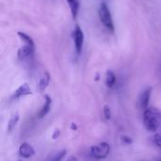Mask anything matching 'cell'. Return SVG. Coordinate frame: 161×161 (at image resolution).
<instances>
[{
    "label": "cell",
    "instance_id": "1",
    "mask_svg": "<svg viewBox=\"0 0 161 161\" xmlns=\"http://www.w3.org/2000/svg\"><path fill=\"white\" fill-rule=\"evenodd\" d=\"M161 122V112L156 108H147L143 110V125L149 132H156Z\"/></svg>",
    "mask_w": 161,
    "mask_h": 161
},
{
    "label": "cell",
    "instance_id": "2",
    "mask_svg": "<svg viewBox=\"0 0 161 161\" xmlns=\"http://www.w3.org/2000/svg\"><path fill=\"white\" fill-rule=\"evenodd\" d=\"M98 14H99V18H100V21L103 24V25L109 32L114 33L115 26H114V23H113V20H112V15H111V12H110L109 8L107 5V3L101 2V4L99 6Z\"/></svg>",
    "mask_w": 161,
    "mask_h": 161
},
{
    "label": "cell",
    "instance_id": "3",
    "mask_svg": "<svg viewBox=\"0 0 161 161\" xmlns=\"http://www.w3.org/2000/svg\"><path fill=\"white\" fill-rule=\"evenodd\" d=\"M110 152V145L108 142H100L91 147L90 155L95 159L106 158Z\"/></svg>",
    "mask_w": 161,
    "mask_h": 161
},
{
    "label": "cell",
    "instance_id": "4",
    "mask_svg": "<svg viewBox=\"0 0 161 161\" xmlns=\"http://www.w3.org/2000/svg\"><path fill=\"white\" fill-rule=\"evenodd\" d=\"M73 38H74L75 51H76L77 55H80L82 52L83 43H84V32L78 25H75V26L74 28Z\"/></svg>",
    "mask_w": 161,
    "mask_h": 161
},
{
    "label": "cell",
    "instance_id": "5",
    "mask_svg": "<svg viewBox=\"0 0 161 161\" xmlns=\"http://www.w3.org/2000/svg\"><path fill=\"white\" fill-rule=\"evenodd\" d=\"M152 91H153V88L152 87H148L146 88L140 95L139 97V107L142 108V109H146L149 106V102H150V98H151V94H152Z\"/></svg>",
    "mask_w": 161,
    "mask_h": 161
},
{
    "label": "cell",
    "instance_id": "6",
    "mask_svg": "<svg viewBox=\"0 0 161 161\" xmlns=\"http://www.w3.org/2000/svg\"><path fill=\"white\" fill-rule=\"evenodd\" d=\"M35 51V44H29V43H25L24 46L19 48L17 52V56L20 59H25L32 56Z\"/></svg>",
    "mask_w": 161,
    "mask_h": 161
},
{
    "label": "cell",
    "instance_id": "7",
    "mask_svg": "<svg viewBox=\"0 0 161 161\" xmlns=\"http://www.w3.org/2000/svg\"><path fill=\"white\" fill-rule=\"evenodd\" d=\"M35 154L34 148L27 142H23L19 147V155L24 158H30Z\"/></svg>",
    "mask_w": 161,
    "mask_h": 161
},
{
    "label": "cell",
    "instance_id": "8",
    "mask_svg": "<svg viewBox=\"0 0 161 161\" xmlns=\"http://www.w3.org/2000/svg\"><path fill=\"white\" fill-rule=\"evenodd\" d=\"M32 94V92L30 90V87L28 86L27 83H23L11 95V99H18L22 96H25V95H29Z\"/></svg>",
    "mask_w": 161,
    "mask_h": 161
},
{
    "label": "cell",
    "instance_id": "9",
    "mask_svg": "<svg viewBox=\"0 0 161 161\" xmlns=\"http://www.w3.org/2000/svg\"><path fill=\"white\" fill-rule=\"evenodd\" d=\"M51 105H52V98L49 96V95H45L44 96V104L43 106L42 107L41 110L39 111L38 113V117L39 118H43L45 117L48 112L50 111V108H51Z\"/></svg>",
    "mask_w": 161,
    "mask_h": 161
},
{
    "label": "cell",
    "instance_id": "10",
    "mask_svg": "<svg viewBox=\"0 0 161 161\" xmlns=\"http://www.w3.org/2000/svg\"><path fill=\"white\" fill-rule=\"evenodd\" d=\"M49 82H50V75H49L48 72H45V73L42 74V75L40 78V81H39V84H38L39 91L41 92H43L45 91V89L48 87Z\"/></svg>",
    "mask_w": 161,
    "mask_h": 161
},
{
    "label": "cell",
    "instance_id": "11",
    "mask_svg": "<svg viewBox=\"0 0 161 161\" xmlns=\"http://www.w3.org/2000/svg\"><path fill=\"white\" fill-rule=\"evenodd\" d=\"M67 3L70 7V10H71L73 19H75L79 12V8H80L79 0H67Z\"/></svg>",
    "mask_w": 161,
    "mask_h": 161
},
{
    "label": "cell",
    "instance_id": "12",
    "mask_svg": "<svg viewBox=\"0 0 161 161\" xmlns=\"http://www.w3.org/2000/svg\"><path fill=\"white\" fill-rule=\"evenodd\" d=\"M116 81H117V77H116V75L113 71L111 70H108L107 72V75H106V85L108 88L111 89L115 86L116 84Z\"/></svg>",
    "mask_w": 161,
    "mask_h": 161
},
{
    "label": "cell",
    "instance_id": "13",
    "mask_svg": "<svg viewBox=\"0 0 161 161\" xmlns=\"http://www.w3.org/2000/svg\"><path fill=\"white\" fill-rule=\"evenodd\" d=\"M19 119H20V115L18 112H15L11 115V117L8 121V128H7V131L8 133H10L13 130V128L16 126L17 123L19 122Z\"/></svg>",
    "mask_w": 161,
    "mask_h": 161
},
{
    "label": "cell",
    "instance_id": "14",
    "mask_svg": "<svg viewBox=\"0 0 161 161\" xmlns=\"http://www.w3.org/2000/svg\"><path fill=\"white\" fill-rule=\"evenodd\" d=\"M17 35H18V37L25 42V43H29V44H35L34 43V41H33V39L29 36V35H27L26 33H25V32H22V31H18L17 32Z\"/></svg>",
    "mask_w": 161,
    "mask_h": 161
},
{
    "label": "cell",
    "instance_id": "15",
    "mask_svg": "<svg viewBox=\"0 0 161 161\" xmlns=\"http://www.w3.org/2000/svg\"><path fill=\"white\" fill-rule=\"evenodd\" d=\"M66 153H67V151H66V150L58 151V152L55 153V154H54V156L52 155V157H50L48 159H49V160H53V161L60 160V159H62V158H64V156L66 155Z\"/></svg>",
    "mask_w": 161,
    "mask_h": 161
},
{
    "label": "cell",
    "instance_id": "16",
    "mask_svg": "<svg viewBox=\"0 0 161 161\" xmlns=\"http://www.w3.org/2000/svg\"><path fill=\"white\" fill-rule=\"evenodd\" d=\"M152 143L153 145H155L158 148L161 149V135L160 134H155L152 138H151Z\"/></svg>",
    "mask_w": 161,
    "mask_h": 161
},
{
    "label": "cell",
    "instance_id": "17",
    "mask_svg": "<svg viewBox=\"0 0 161 161\" xmlns=\"http://www.w3.org/2000/svg\"><path fill=\"white\" fill-rule=\"evenodd\" d=\"M103 113H104V117L106 120H110L111 118V111H110V108L108 106H105L104 107V109H103Z\"/></svg>",
    "mask_w": 161,
    "mask_h": 161
},
{
    "label": "cell",
    "instance_id": "18",
    "mask_svg": "<svg viewBox=\"0 0 161 161\" xmlns=\"http://www.w3.org/2000/svg\"><path fill=\"white\" fill-rule=\"evenodd\" d=\"M121 141L123 142L124 144H131L133 142V140L128 137V136H122L121 137Z\"/></svg>",
    "mask_w": 161,
    "mask_h": 161
},
{
    "label": "cell",
    "instance_id": "19",
    "mask_svg": "<svg viewBox=\"0 0 161 161\" xmlns=\"http://www.w3.org/2000/svg\"><path fill=\"white\" fill-rule=\"evenodd\" d=\"M59 136H60V130L57 129V130L54 132V134L52 135V139H53V140H58Z\"/></svg>",
    "mask_w": 161,
    "mask_h": 161
},
{
    "label": "cell",
    "instance_id": "20",
    "mask_svg": "<svg viewBox=\"0 0 161 161\" xmlns=\"http://www.w3.org/2000/svg\"><path fill=\"white\" fill-rule=\"evenodd\" d=\"M72 129H74V130L76 129V125H75V124H72Z\"/></svg>",
    "mask_w": 161,
    "mask_h": 161
}]
</instances>
